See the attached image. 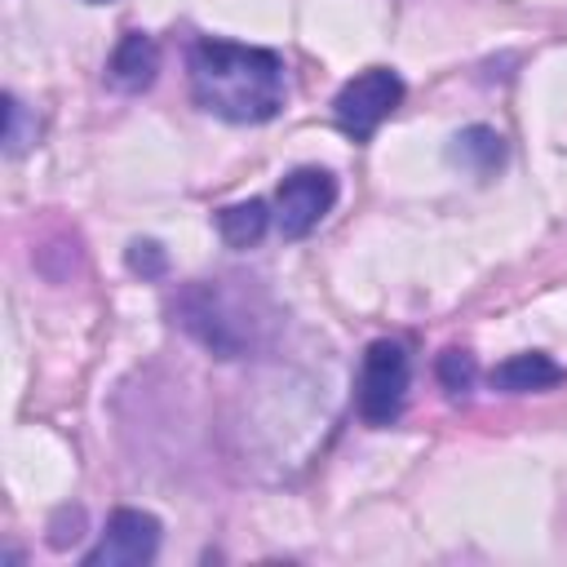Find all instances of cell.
<instances>
[{
	"instance_id": "1",
	"label": "cell",
	"mask_w": 567,
	"mask_h": 567,
	"mask_svg": "<svg viewBox=\"0 0 567 567\" xmlns=\"http://www.w3.org/2000/svg\"><path fill=\"white\" fill-rule=\"evenodd\" d=\"M186 66H190L195 106L217 120L266 124L284 106L288 75H284V58L275 49L208 35V40H195Z\"/></svg>"
},
{
	"instance_id": "2",
	"label": "cell",
	"mask_w": 567,
	"mask_h": 567,
	"mask_svg": "<svg viewBox=\"0 0 567 567\" xmlns=\"http://www.w3.org/2000/svg\"><path fill=\"white\" fill-rule=\"evenodd\" d=\"M408 381H412V363H408V350L399 341H372L363 350V363H359V385H354V408L368 425H394L403 416V403H408Z\"/></svg>"
},
{
	"instance_id": "3",
	"label": "cell",
	"mask_w": 567,
	"mask_h": 567,
	"mask_svg": "<svg viewBox=\"0 0 567 567\" xmlns=\"http://www.w3.org/2000/svg\"><path fill=\"white\" fill-rule=\"evenodd\" d=\"M399 102H403V80L390 66H368L337 89L332 115H337L341 133H350L354 142H368L381 128V120L394 115Z\"/></svg>"
},
{
	"instance_id": "4",
	"label": "cell",
	"mask_w": 567,
	"mask_h": 567,
	"mask_svg": "<svg viewBox=\"0 0 567 567\" xmlns=\"http://www.w3.org/2000/svg\"><path fill=\"white\" fill-rule=\"evenodd\" d=\"M337 204V177L328 168H297L275 190V226L284 239L310 235Z\"/></svg>"
},
{
	"instance_id": "5",
	"label": "cell",
	"mask_w": 567,
	"mask_h": 567,
	"mask_svg": "<svg viewBox=\"0 0 567 567\" xmlns=\"http://www.w3.org/2000/svg\"><path fill=\"white\" fill-rule=\"evenodd\" d=\"M159 549V518L146 509H115L102 540L84 554V567H146Z\"/></svg>"
},
{
	"instance_id": "6",
	"label": "cell",
	"mask_w": 567,
	"mask_h": 567,
	"mask_svg": "<svg viewBox=\"0 0 567 567\" xmlns=\"http://www.w3.org/2000/svg\"><path fill=\"white\" fill-rule=\"evenodd\" d=\"M155 71H159V49H155V40H151L146 31H124L120 44L111 49L106 80H111L115 89H124V93H142V89H151Z\"/></svg>"
},
{
	"instance_id": "7",
	"label": "cell",
	"mask_w": 567,
	"mask_h": 567,
	"mask_svg": "<svg viewBox=\"0 0 567 567\" xmlns=\"http://www.w3.org/2000/svg\"><path fill=\"white\" fill-rule=\"evenodd\" d=\"M492 390L501 394H532V390H549V385H563L567 381V368H558L549 354L540 350H527V354H509L505 363L492 368Z\"/></svg>"
},
{
	"instance_id": "8",
	"label": "cell",
	"mask_w": 567,
	"mask_h": 567,
	"mask_svg": "<svg viewBox=\"0 0 567 567\" xmlns=\"http://www.w3.org/2000/svg\"><path fill=\"white\" fill-rule=\"evenodd\" d=\"M452 164H461L465 173H474V177H492L501 164H505V137L496 133V128H487V124H470V128H461L456 137H452Z\"/></svg>"
},
{
	"instance_id": "9",
	"label": "cell",
	"mask_w": 567,
	"mask_h": 567,
	"mask_svg": "<svg viewBox=\"0 0 567 567\" xmlns=\"http://www.w3.org/2000/svg\"><path fill=\"white\" fill-rule=\"evenodd\" d=\"M266 226H270V213H266L261 199L230 204V208L217 213V230H221V239H226L230 248H252V244L266 235Z\"/></svg>"
},
{
	"instance_id": "10",
	"label": "cell",
	"mask_w": 567,
	"mask_h": 567,
	"mask_svg": "<svg viewBox=\"0 0 567 567\" xmlns=\"http://www.w3.org/2000/svg\"><path fill=\"white\" fill-rule=\"evenodd\" d=\"M474 377H478L474 354H465V350H443L439 354V381H443L447 394H465L474 385Z\"/></svg>"
},
{
	"instance_id": "11",
	"label": "cell",
	"mask_w": 567,
	"mask_h": 567,
	"mask_svg": "<svg viewBox=\"0 0 567 567\" xmlns=\"http://www.w3.org/2000/svg\"><path fill=\"white\" fill-rule=\"evenodd\" d=\"M128 270H137L142 279H159L168 270V257L155 239H133L128 244Z\"/></svg>"
},
{
	"instance_id": "12",
	"label": "cell",
	"mask_w": 567,
	"mask_h": 567,
	"mask_svg": "<svg viewBox=\"0 0 567 567\" xmlns=\"http://www.w3.org/2000/svg\"><path fill=\"white\" fill-rule=\"evenodd\" d=\"M22 146H27V111H22V102L9 93V97H4V151L18 155Z\"/></svg>"
},
{
	"instance_id": "13",
	"label": "cell",
	"mask_w": 567,
	"mask_h": 567,
	"mask_svg": "<svg viewBox=\"0 0 567 567\" xmlns=\"http://www.w3.org/2000/svg\"><path fill=\"white\" fill-rule=\"evenodd\" d=\"M89 4H106V0H89Z\"/></svg>"
}]
</instances>
